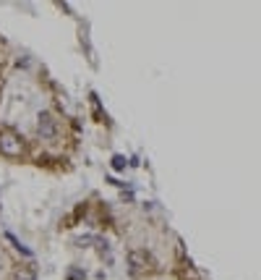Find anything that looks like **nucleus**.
Returning a JSON list of instances; mask_svg holds the SVG:
<instances>
[{
	"mask_svg": "<svg viewBox=\"0 0 261 280\" xmlns=\"http://www.w3.org/2000/svg\"><path fill=\"white\" fill-rule=\"evenodd\" d=\"M21 152H24V144L16 134L11 129L0 131V154H6V157H21Z\"/></svg>",
	"mask_w": 261,
	"mask_h": 280,
	"instance_id": "1",
	"label": "nucleus"
},
{
	"mask_svg": "<svg viewBox=\"0 0 261 280\" xmlns=\"http://www.w3.org/2000/svg\"><path fill=\"white\" fill-rule=\"evenodd\" d=\"M37 134H39L42 139H55V134H58V121H55L53 113H39V118H37Z\"/></svg>",
	"mask_w": 261,
	"mask_h": 280,
	"instance_id": "2",
	"label": "nucleus"
},
{
	"mask_svg": "<svg viewBox=\"0 0 261 280\" xmlns=\"http://www.w3.org/2000/svg\"><path fill=\"white\" fill-rule=\"evenodd\" d=\"M128 262H131L133 270H144V267H146V257L139 254V252H131V254H128Z\"/></svg>",
	"mask_w": 261,
	"mask_h": 280,
	"instance_id": "3",
	"label": "nucleus"
},
{
	"mask_svg": "<svg viewBox=\"0 0 261 280\" xmlns=\"http://www.w3.org/2000/svg\"><path fill=\"white\" fill-rule=\"evenodd\" d=\"M13 280H37V272H34V267H21L13 275Z\"/></svg>",
	"mask_w": 261,
	"mask_h": 280,
	"instance_id": "4",
	"label": "nucleus"
},
{
	"mask_svg": "<svg viewBox=\"0 0 261 280\" xmlns=\"http://www.w3.org/2000/svg\"><path fill=\"white\" fill-rule=\"evenodd\" d=\"M6 238H8V241H11L13 246H16V249H19V252H21L24 257H32V249H26V246H24V244H21V241H19L16 236H13V233H6Z\"/></svg>",
	"mask_w": 261,
	"mask_h": 280,
	"instance_id": "5",
	"label": "nucleus"
},
{
	"mask_svg": "<svg viewBox=\"0 0 261 280\" xmlns=\"http://www.w3.org/2000/svg\"><path fill=\"white\" fill-rule=\"evenodd\" d=\"M110 165H113V170H126V157L123 154H113V160H110Z\"/></svg>",
	"mask_w": 261,
	"mask_h": 280,
	"instance_id": "6",
	"label": "nucleus"
},
{
	"mask_svg": "<svg viewBox=\"0 0 261 280\" xmlns=\"http://www.w3.org/2000/svg\"><path fill=\"white\" fill-rule=\"evenodd\" d=\"M68 280H84V272L81 270H68Z\"/></svg>",
	"mask_w": 261,
	"mask_h": 280,
	"instance_id": "7",
	"label": "nucleus"
}]
</instances>
